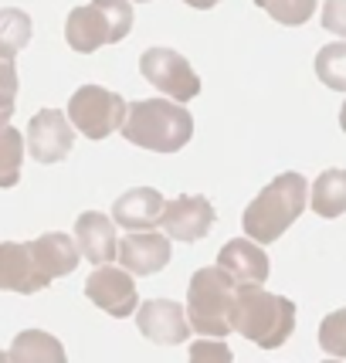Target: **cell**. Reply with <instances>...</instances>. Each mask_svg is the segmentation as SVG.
<instances>
[{"mask_svg":"<svg viewBox=\"0 0 346 363\" xmlns=\"http://www.w3.org/2000/svg\"><path fill=\"white\" fill-rule=\"evenodd\" d=\"M309 204V184L302 174H279L268 184L252 204L245 207L241 228L248 241L255 245H272L292 228V221H299V214Z\"/></svg>","mask_w":346,"mask_h":363,"instance_id":"cell-1","label":"cell"},{"mask_svg":"<svg viewBox=\"0 0 346 363\" xmlns=\"http://www.w3.org/2000/svg\"><path fill=\"white\" fill-rule=\"evenodd\" d=\"M194 136V119L184 106L167 99H140L129 106L123 123V140L153 153H177Z\"/></svg>","mask_w":346,"mask_h":363,"instance_id":"cell-2","label":"cell"},{"mask_svg":"<svg viewBox=\"0 0 346 363\" xmlns=\"http://www.w3.org/2000/svg\"><path fill=\"white\" fill-rule=\"evenodd\" d=\"M238 285L221 269H197L187 285V323L204 340H224L235 333Z\"/></svg>","mask_w":346,"mask_h":363,"instance_id":"cell-3","label":"cell"},{"mask_svg":"<svg viewBox=\"0 0 346 363\" xmlns=\"http://www.w3.org/2000/svg\"><path fill=\"white\" fill-rule=\"evenodd\" d=\"M296 330V302L265 289H238L235 333L265 350H279Z\"/></svg>","mask_w":346,"mask_h":363,"instance_id":"cell-4","label":"cell"},{"mask_svg":"<svg viewBox=\"0 0 346 363\" xmlns=\"http://www.w3.org/2000/svg\"><path fill=\"white\" fill-rule=\"evenodd\" d=\"M133 31V4L129 0H92L75 7L65 21V41L79 55H92L102 45H116Z\"/></svg>","mask_w":346,"mask_h":363,"instance_id":"cell-5","label":"cell"},{"mask_svg":"<svg viewBox=\"0 0 346 363\" xmlns=\"http://www.w3.org/2000/svg\"><path fill=\"white\" fill-rule=\"evenodd\" d=\"M129 116L126 99L109 92L102 85H82L68 99V123L79 129L85 140H106L116 129H123Z\"/></svg>","mask_w":346,"mask_h":363,"instance_id":"cell-6","label":"cell"},{"mask_svg":"<svg viewBox=\"0 0 346 363\" xmlns=\"http://www.w3.org/2000/svg\"><path fill=\"white\" fill-rule=\"evenodd\" d=\"M140 72L150 85H157L163 95H170L173 102H190L201 95V79L190 68V62L173 51V48H146L140 58Z\"/></svg>","mask_w":346,"mask_h":363,"instance_id":"cell-7","label":"cell"},{"mask_svg":"<svg viewBox=\"0 0 346 363\" xmlns=\"http://www.w3.org/2000/svg\"><path fill=\"white\" fill-rule=\"evenodd\" d=\"M218 214H214V204L201 197V194H184L177 201H167L163 207V218H160V228L163 235L173 238V241H184V245H194L214 228Z\"/></svg>","mask_w":346,"mask_h":363,"instance_id":"cell-8","label":"cell"},{"mask_svg":"<svg viewBox=\"0 0 346 363\" xmlns=\"http://www.w3.org/2000/svg\"><path fill=\"white\" fill-rule=\"evenodd\" d=\"M72 143H75V126L68 123V116L58 109H41L28 123V153L38 163H62L72 153Z\"/></svg>","mask_w":346,"mask_h":363,"instance_id":"cell-9","label":"cell"},{"mask_svg":"<svg viewBox=\"0 0 346 363\" xmlns=\"http://www.w3.org/2000/svg\"><path fill=\"white\" fill-rule=\"evenodd\" d=\"M85 296L102 309L109 313L112 319H126L140 309V296H136V282L126 269H112V265H102L89 275L85 282Z\"/></svg>","mask_w":346,"mask_h":363,"instance_id":"cell-10","label":"cell"},{"mask_svg":"<svg viewBox=\"0 0 346 363\" xmlns=\"http://www.w3.org/2000/svg\"><path fill=\"white\" fill-rule=\"evenodd\" d=\"M136 326L150 343L160 347H180L190 340V323H187V309L173 299H150L136 309Z\"/></svg>","mask_w":346,"mask_h":363,"instance_id":"cell-11","label":"cell"},{"mask_svg":"<svg viewBox=\"0 0 346 363\" xmlns=\"http://www.w3.org/2000/svg\"><path fill=\"white\" fill-rule=\"evenodd\" d=\"M218 269L238 285V289H262L268 279V255L248 241V238H231L218 255Z\"/></svg>","mask_w":346,"mask_h":363,"instance_id":"cell-12","label":"cell"},{"mask_svg":"<svg viewBox=\"0 0 346 363\" xmlns=\"http://www.w3.org/2000/svg\"><path fill=\"white\" fill-rule=\"evenodd\" d=\"M119 265L129 275H157L170 265V238L163 231H133L119 241Z\"/></svg>","mask_w":346,"mask_h":363,"instance_id":"cell-13","label":"cell"},{"mask_svg":"<svg viewBox=\"0 0 346 363\" xmlns=\"http://www.w3.org/2000/svg\"><path fill=\"white\" fill-rule=\"evenodd\" d=\"M48 279L38 272L34 255L28 245L17 241H0V289L4 292H21V296H34L48 289Z\"/></svg>","mask_w":346,"mask_h":363,"instance_id":"cell-14","label":"cell"},{"mask_svg":"<svg viewBox=\"0 0 346 363\" xmlns=\"http://www.w3.org/2000/svg\"><path fill=\"white\" fill-rule=\"evenodd\" d=\"M75 241L79 252L92 262L95 269L109 265L112 258H119V238H116V221L106 218L102 211H85L75 221Z\"/></svg>","mask_w":346,"mask_h":363,"instance_id":"cell-15","label":"cell"},{"mask_svg":"<svg viewBox=\"0 0 346 363\" xmlns=\"http://www.w3.org/2000/svg\"><path fill=\"white\" fill-rule=\"evenodd\" d=\"M163 194L153 187H133L126 190L116 204H112V221L119 228H126V235L133 231H153L163 218Z\"/></svg>","mask_w":346,"mask_h":363,"instance_id":"cell-16","label":"cell"},{"mask_svg":"<svg viewBox=\"0 0 346 363\" xmlns=\"http://www.w3.org/2000/svg\"><path fill=\"white\" fill-rule=\"evenodd\" d=\"M28 248H31V255H34L38 272L45 275L48 282H55V279H62V275H72L82 262L79 241L68 238L65 231H48V235L28 241Z\"/></svg>","mask_w":346,"mask_h":363,"instance_id":"cell-17","label":"cell"},{"mask_svg":"<svg viewBox=\"0 0 346 363\" xmlns=\"http://www.w3.org/2000/svg\"><path fill=\"white\" fill-rule=\"evenodd\" d=\"M7 363H68L58 336L45 330H21L7 350Z\"/></svg>","mask_w":346,"mask_h":363,"instance_id":"cell-18","label":"cell"},{"mask_svg":"<svg viewBox=\"0 0 346 363\" xmlns=\"http://www.w3.org/2000/svg\"><path fill=\"white\" fill-rule=\"evenodd\" d=\"M309 207L323 221L346 214V170H323L316 177L313 190H309Z\"/></svg>","mask_w":346,"mask_h":363,"instance_id":"cell-19","label":"cell"},{"mask_svg":"<svg viewBox=\"0 0 346 363\" xmlns=\"http://www.w3.org/2000/svg\"><path fill=\"white\" fill-rule=\"evenodd\" d=\"M31 41V17L21 7H0V58L14 62L21 48Z\"/></svg>","mask_w":346,"mask_h":363,"instance_id":"cell-20","label":"cell"},{"mask_svg":"<svg viewBox=\"0 0 346 363\" xmlns=\"http://www.w3.org/2000/svg\"><path fill=\"white\" fill-rule=\"evenodd\" d=\"M24 163V136L14 126L0 129V187H14Z\"/></svg>","mask_w":346,"mask_h":363,"instance_id":"cell-21","label":"cell"},{"mask_svg":"<svg viewBox=\"0 0 346 363\" xmlns=\"http://www.w3.org/2000/svg\"><path fill=\"white\" fill-rule=\"evenodd\" d=\"M316 75L323 85H330L336 92H346V41L319 48L316 55Z\"/></svg>","mask_w":346,"mask_h":363,"instance_id":"cell-22","label":"cell"},{"mask_svg":"<svg viewBox=\"0 0 346 363\" xmlns=\"http://www.w3.org/2000/svg\"><path fill=\"white\" fill-rule=\"evenodd\" d=\"M255 4L285 28H299L316 14V0H255Z\"/></svg>","mask_w":346,"mask_h":363,"instance_id":"cell-23","label":"cell"},{"mask_svg":"<svg viewBox=\"0 0 346 363\" xmlns=\"http://www.w3.org/2000/svg\"><path fill=\"white\" fill-rule=\"evenodd\" d=\"M319 347L336 360H346V309H336L319 323Z\"/></svg>","mask_w":346,"mask_h":363,"instance_id":"cell-24","label":"cell"},{"mask_svg":"<svg viewBox=\"0 0 346 363\" xmlns=\"http://www.w3.org/2000/svg\"><path fill=\"white\" fill-rule=\"evenodd\" d=\"M187 363H235V353L224 340H197L190 343Z\"/></svg>","mask_w":346,"mask_h":363,"instance_id":"cell-25","label":"cell"},{"mask_svg":"<svg viewBox=\"0 0 346 363\" xmlns=\"http://www.w3.org/2000/svg\"><path fill=\"white\" fill-rule=\"evenodd\" d=\"M14 99H17V65L0 58V109L14 112Z\"/></svg>","mask_w":346,"mask_h":363,"instance_id":"cell-26","label":"cell"},{"mask_svg":"<svg viewBox=\"0 0 346 363\" xmlns=\"http://www.w3.org/2000/svg\"><path fill=\"white\" fill-rule=\"evenodd\" d=\"M323 28L336 38H346V0H326L323 7Z\"/></svg>","mask_w":346,"mask_h":363,"instance_id":"cell-27","label":"cell"},{"mask_svg":"<svg viewBox=\"0 0 346 363\" xmlns=\"http://www.w3.org/2000/svg\"><path fill=\"white\" fill-rule=\"evenodd\" d=\"M187 7H194V11H211V7H218L221 0H184Z\"/></svg>","mask_w":346,"mask_h":363,"instance_id":"cell-28","label":"cell"},{"mask_svg":"<svg viewBox=\"0 0 346 363\" xmlns=\"http://www.w3.org/2000/svg\"><path fill=\"white\" fill-rule=\"evenodd\" d=\"M4 126H11V112H7V109H0V129H4Z\"/></svg>","mask_w":346,"mask_h":363,"instance_id":"cell-29","label":"cell"},{"mask_svg":"<svg viewBox=\"0 0 346 363\" xmlns=\"http://www.w3.org/2000/svg\"><path fill=\"white\" fill-rule=\"evenodd\" d=\"M340 126H343V133H346V102H343V109H340Z\"/></svg>","mask_w":346,"mask_h":363,"instance_id":"cell-30","label":"cell"},{"mask_svg":"<svg viewBox=\"0 0 346 363\" xmlns=\"http://www.w3.org/2000/svg\"><path fill=\"white\" fill-rule=\"evenodd\" d=\"M0 363H7V353H4V350H0Z\"/></svg>","mask_w":346,"mask_h":363,"instance_id":"cell-31","label":"cell"},{"mask_svg":"<svg viewBox=\"0 0 346 363\" xmlns=\"http://www.w3.org/2000/svg\"><path fill=\"white\" fill-rule=\"evenodd\" d=\"M323 363H343V360H323Z\"/></svg>","mask_w":346,"mask_h":363,"instance_id":"cell-32","label":"cell"},{"mask_svg":"<svg viewBox=\"0 0 346 363\" xmlns=\"http://www.w3.org/2000/svg\"><path fill=\"white\" fill-rule=\"evenodd\" d=\"M140 4H143V0H140Z\"/></svg>","mask_w":346,"mask_h":363,"instance_id":"cell-33","label":"cell"}]
</instances>
